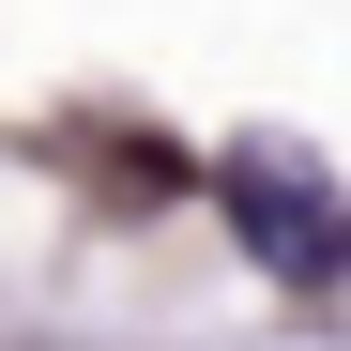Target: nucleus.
Listing matches in <instances>:
<instances>
[{"label": "nucleus", "mask_w": 351, "mask_h": 351, "mask_svg": "<svg viewBox=\"0 0 351 351\" xmlns=\"http://www.w3.org/2000/svg\"><path fill=\"white\" fill-rule=\"evenodd\" d=\"M229 214H245V245H260L275 275H336V260H351L336 199H306L290 168H229Z\"/></svg>", "instance_id": "f257e3e1"}]
</instances>
